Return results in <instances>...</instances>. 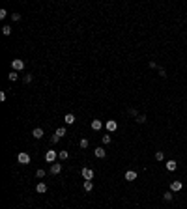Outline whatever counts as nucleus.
I'll return each mask as SVG.
<instances>
[{
	"label": "nucleus",
	"mask_w": 187,
	"mask_h": 209,
	"mask_svg": "<svg viewBox=\"0 0 187 209\" xmlns=\"http://www.w3.org/2000/svg\"><path fill=\"white\" fill-rule=\"evenodd\" d=\"M51 142H53V144H56V142H60V136L53 135V136H51Z\"/></svg>",
	"instance_id": "27"
},
{
	"label": "nucleus",
	"mask_w": 187,
	"mask_h": 209,
	"mask_svg": "<svg viewBox=\"0 0 187 209\" xmlns=\"http://www.w3.org/2000/svg\"><path fill=\"white\" fill-rule=\"evenodd\" d=\"M58 157H60V161H66L67 157H69V153H67L66 149H64V151H60V153H58Z\"/></svg>",
	"instance_id": "19"
},
{
	"label": "nucleus",
	"mask_w": 187,
	"mask_h": 209,
	"mask_svg": "<svg viewBox=\"0 0 187 209\" xmlns=\"http://www.w3.org/2000/svg\"><path fill=\"white\" fill-rule=\"evenodd\" d=\"M81 174H82V177H84V179H88V181L94 179V170H92V168H82Z\"/></svg>",
	"instance_id": "3"
},
{
	"label": "nucleus",
	"mask_w": 187,
	"mask_h": 209,
	"mask_svg": "<svg viewBox=\"0 0 187 209\" xmlns=\"http://www.w3.org/2000/svg\"><path fill=\"white\" fill-rule=\"evenodd\" d=\"M155 161H165V153H163V151H157L155 153Z\"/></svg>",
	"instance_id": "25"
},
{
	"label": "nucleus",
	"mask_w": 187,
	"mask_h": 209,
	"mask_svg": "<svg viewBox=\"0 0 187 209\" xmlns=\"http://www.w3.org/2000/svg\"><path fill=\"white\" fill-rule=\"evenodd\" d=\"M36 191H38L39 194H43V192H47V185L45 183H38L36 185Z\"/></svg>",
	"instance_id": "15"
},
{
	"label": "nucleus",
	"mask_w": 187,
	"mask_h": 209,
	"mask_svg": "<svg viewBox=\"0 0 187 209\" xmlns=\"http://www.w3.org/2000/svg\"><path fill=\"white\" fill-rule=\"evenodd\" d=\"M101 140H103V144H110V140H112V138H110V135H103Z\"/></svg>",
	"instance_id": "24"
},
{
	"label": "nucleus",
	"mask_w": 187,
	"mask_h": 209,
	"mask_svg": "<svg viewBox=\"0 0 187 209\" xmlns=\"http://www.w3.org/2000/svg\"><path fill=\"white\" fill-rule=\"evenodd\" d=\"M17 161H19V164H28L30 163V155H28V153H25V151H21L17 155Z\"/></svg>",
	"instance_id": "1"
},
{
	"label": "nucleus",
	"mask_w": 187,
	"mask_h": 209,
	"mask_svg": "<svg viewBox=\"0 0 187 209\" xmlns=\"http://www.w3.org/2000/svg\"><path fill=\"white\" fill-rule=\"evenodd\" d=\"M182 189H184V183H182V181H172V183H170V191L172 192H180Z\"/></svg>",
	"instance_id": "4"
},
{
	"label": "nucleus",
	"mask_w": 187,
	"mask_h": 209,
	"mask_svg": "<svg viewBox=\"0 0 187 209\" xmlns=\"http://www.w3.org/2000/svg\"><path fill=\"white\" fill-rule=\"evenodd\" d=\"M88 144H90L88 138H82L81 142H79V146H81V148H88Z\"/></svg>",
	"instance_id": "26"
},
{
	"label": "nucleus",
	"mask_w": 187,
	"mask_h": 209,
	"mask_svg": "<svg viewBox=\"0 0 187 209\" xmlns=\"http://www.w3.org/2000/svg\"><path fill=\"white\" fill-rule=\"evenodd\" d=\"M82 189H84L86 192H90V191L94 189V183H92V181H88V179H84V185H82Z\"/></svg>",
	"instance_id": "14"
},
{
	"label": "nucleus",
	"mask_w": 187,
	"mask_h": 209,
	"mask_svg": "<svg viewBox=\"0 0 187 209\" xmlns=\"http://www.w3.org/2000/svg\"><path fill=\"white\" fill-rule=\"evenodd\" d=\"M54 135H56V136H60V138H62V136H66V127H58Z\"/></svg>",
	"instance_id": "17"
},
{
	"label": "nucleus",
	"mask_w": 187,
	"mask_h": 209,
	"mask_svg": "<svg viewBox=\"0 0 187 209\" xmlns=\"http://www.w3.org/2000/svg\"><path fill=\"white\" fill-rule=\"evenodd\" d=\"M125 179H127V181H135V179H137V172L127 170V172H125Z\"/></svg>",
	"instance_id": "10"
},
{
	"label": "nucleus",
	"mask_w": 187,
	"mask_h": 209,
	"mask_svg": "<svg viewBox=\"0 0 187 209\" xmlns=\"http://www.w3.org/2000/svg\"><path fill=\"white\" fill-rule=\"evenodd\" d=\"M11 19H13V21H21V15H19V13H13V15H11Z\"/></svg>",
	"instance_id": "30"
},
{
	"label": "nucleus",
	"mask_w": 187,
	"mask_h": 209,
	"mask_svg": "<svg viewBox=\"0 0 187 209\" xmlns=\"http://www.w3.org/2000/svg\"><path fill=\"white\" fill-rule=\"evenodd\" d=\"M11 69L13 71H23L25 69V62L23 60H11Z\"/></svg>",
	"instance_id": "2"
},
{
	"label": "nucleus",
	"mask_w": 187,
	"mask_h": 209,
	"mask_svg": "<svg viewBox=\"0 0 187 209\" xmlns=\"http://www.w3.org/2000/svg\"><path fill=\"white\" fill-rule=\"evenodd\" d=\"M137 123H146V116L144 114H138L137 116Z\"/></svg>",
	"instance_id": "21"
},
{
	"label": "nucleus",
	"mask_w": 187,
	"mask_h": 209,
	"mask_svg": "<svg viewBox=\"0 0 187 209\" xmlns=\"http://www.w3.org/2000/svg\"><path fill=\"white\" fill-rule=\"evenodd\" d=\"M60 172H62V164H58V163H53V164H51V174L56 176V174H60Z\"/></svg>",
	"instance_id": "7"
},
{
	"label": "nucleus",
	"mask_w": 187,
	"mask_h": 209,
	"mask_svg": "<svg viewBox=\"0 0 187 209\" xmlns=\"http://www.w3.org/2000/svg\"><path fill=\"white\" fill-rule=\"evenodd\" d=\"M2 34H4V35H10V34H11V26H10V25H6V26L2 28Z\"/></svg>",
	"instance_id": "20"
},
{
	"label": "nucleus",
	"mask_w": 187,
	"mask_h": 209,
	"mask_svg": "<svg viewBox=\"0 0 187 209\" xmlns=\"http://www.w3.org/2000/svg\"><path fill=\"white\" fill-rule=\"evenodd\" d=\"M8 78H10V80H11V82H13V80H17V78H19V75H17V71H11V73H10V75H8Z\"/></svg>",
	"instance_id": "18"
},
{
	"label": "nucleus",
	"mask_w": 187,
	"mask_h": 209,
	"mask_svg": "<svg viewBox=\"0 0 187 209\" xmlns=\"http://www.w3.org/2000/svg\"><path fill=\"white\" fill-rule=\"evenodd\" d=\"M159 75H161V77H163V78H165V77H166V71H165V69H163V67H159Z\"/></svg>",
	"instance_id": "31"
},
{
	"label": "nucleus",
	"mask_w": 187,
	"mask_h": 209,
	"mask_svg": "<svg viewBox=\"0 0 187 209\" xmlns=\"http://www.w3.org/2000/svg\"><path fill=\"white\" fill-rule=\"evenodd\" d=\"M94 153H95V157H99V159H103V157L107 155V151L101 148V146H99V148H95V151H94Z\"/></svg>",
	"instance_id": "12"
},
{
	"label": "nucleus",
	"mask_w": 187,
	"mask_h": 209,
	"mask_svg": "<svg viewBox=\"0 0 187 209\" xmlns=\"http://www.w3.org/2000/svg\"><path fill=\"white\" fill-rule=\"evenodd\" d=\"M172 198H174V192L172 191H169V192L163 194V200H165V202H172Z\"/></svg>",
	"instance_id": "16"
},
{
	"label": "nucleus",
	"mask_w": 187,
	"mask_h": 209,
	"mask_svg": "<svg viewBox=\"0 0 187 209\" xmlns=\"http://www.w3.org/2000/svg\"><path fill=\"white\" fill-rule=\"evenodd\" d=\"M127 114H129L131 118H137V116H138V112H137L135 108H127Z\"/></svg>",
	"instance_id": "22"
},
{
	"label": "nucleus",
	"mask_w": 187,
	"mask_h": 209,
	"mask_svg": "<svg viewBox=\"0 0 187 209\" xmlns=\"http://www.w3.org/2000/svg\"><path fill=\"white\" fill-rule=\"evenodd\" d=\"M101 127H103L101 120H92V129L94 131H101Z\"/></svg>",
	"instance_id": "11"
},
{
	"label": "nucleus",
	"mask_w": 187,
	"mask_h": 209,
	"mask_svg": "<svg viewBox=\"0 0 187 209\" xmlns=\"http://www.w3.org/2000/svg\"><path fill=\"white\" fill-rule=\"evenodd\" d=\"M64 121H66L67 125H73L75 123V116L73 114H66V116H64Z\"/></svg>",
	"instance_id": "13"
},
{
	"label": "nucleus",
	"mask_w": 187,
	"mask_h": 209,
	"mask_svg": "<svg viewBox=\"0 0 187 209\" xmlns=\"http://www.w3.org/2000/svg\"><path fill=\"white\" fill-rule=\"evenodd\" d=\"M32 136H34V138H43V129L41 127H36L34 131H32Z\"/></svg>",
	"instance_id": "9"
},
{
	"label": "nucleus",
	"mask_w": 187,
	"mask_h": 209,
	"mask_svg": "<svg viewBox=\"0 0 187 209\" xmlns=\"http://www.w3.org/2000/svg\"><path fill=\"white\" fill-rule=\"evenodd\" d=\"M105 127H107V131H109V133H114V131L118 129V123H116L114 120H109V121L105 123Z\"/></svg>",
	"instance_id": "5"
},
{
	"label": "nucleus",
	"mask_w": 187,
	"mask_h": 209,
	"mask_svg": "<svg viewBox=\"0 0 187 209\" xmlns=\"http://www.w3.org/2000/svg\"><path fill=\"white\" fill-rule=\"evenodd\" d=\"M36 177H39V179H41V177H45V170H43V168L36 170Z\"/></svg>",
	"instance_id": "23"
},
{
	"label": "nucleus",
	"mask_w": 187,
	"mask_h": 209,
	"mask_svg": "<svg viewBox=\"0 0 187 209\" xmlns=\"http://www.w3.org/2000/svg\"><path fill=\"white\" fill-rule=\"evenodd\" d=\"M54 159H56V151H54V149H49V151L45 153V161L47 163H54Z\"/></svg>",
	"instance_id": "6"
},
{
	"label": "nucleus",
	"mask_w": 187,
	"mask_h": 209,
	"mask_svg": "<svg viewBox=\"0 0 187 209\" xmlns=\"http://www.w3.org/2000/svg\"><path fill=\"white\" fill-rule=\"evenodd\" d=\"M0 101H2V103L6 101V93H4V92H0Z\"/></svg>",
	"instance_id": "32"
},
{
	"label": "nucleus",
	"mask_w": 187,
	"mask_h": 209,
	"mask_svg": "<svg viewBox=\"0 0 187 209\" xmlns=\"http://www.w3.org/2000/svg\"><path fill=\"white\" fill-rule=\"evenodd\" d=\"M23 80H25V84H28V82H32V75H25V78H23Z\"/></svg>",
	"instance_id": "28"
},
{
	"label": "nucleus",
	"mask_w": 187,
	"mask_h": 209,
	"mask_svg": "<svg viewBox=\"0 0 187 209\" xmlns=\"http://www.w3.org/2000/svg\"><path fill=\"white\" fill-rule=\"evenodd\" d=\"M8 17V11L6 10H0V19H6Z\"/></svg>",
	"instance_id": "29"
},
{
	"label": "nucleus",
	"mask_w": 187,
	"mask_h": 209,
	"mask_svg": "<svg viewBox=\"0 0 187 209\" xmlns=\"http://www.w3.org/2000/svg\"><path fill=\"white\" fill-rule=\"evenodd\" d=\"M165 166H166V170H169V172H174L178 168V164H176V161H166Z\"/></svg>",
	"instance_id": "8"
}]
</instances>
